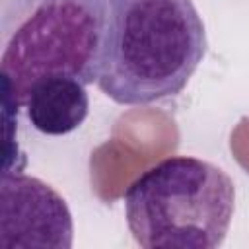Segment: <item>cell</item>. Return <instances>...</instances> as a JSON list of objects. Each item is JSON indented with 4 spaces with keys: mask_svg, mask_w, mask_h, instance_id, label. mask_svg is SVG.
Segmentation results:
<instances>
[{
    "mask_svg": "<svg viewBox=\"0 0 249 249\" xmlns=\"http://www.w3.org/2000/svg\"><path fill=\"white\" fill-rule=\"evenodd\" d=\"M31 126L47 136L74 132L89 113L86 86L68 76H49L35 82L23 101Z\"/></svg>",
    "mask_w": 249,
    "mask_h": 249,
    "instance_id": "cell-5",
    "label": "cell"
},
{
    "mask_svg": "<svg viewBox=\"0 0 249 249\" xmlns=\"http://www.w3.org/2000/svg\"><path fill=\"white\" fill-rule=\"evenodd\" d=\"M74 222L66 200L45 181L4 169L0 183V247L70 249Z\"/></svg>",
    "mask_w": 249,
    "mask_h": 249,
    "instance_id": "cell-4",
    "label": "cell"
},
{
    "mask_svg": "<svg viewBox=\"0 0 249 249\" xmlns=\"http://www.w3.org/2000/svg\"><path fill=\"white\" fill-rule=\"evenodd\" d=\"M124 218L144 249H216L235 208V187L218 165L169 156L144 169L124 191Z\"/></svg>",
    "mask_w": 249,
    "mask_h": 249,
    "instance_id": "cell-3",
    "label": "cell"
},
{
    "mask_svg": "<svg viewBox=\"0 0 249 249\" xmlns=\"http://www.w3.org/2000/svg\"><path fill=\"white\" fill-rule=\"evenodd\" d=\"M206 53L193 0H109L97 88L119 105L179 95Z\"/></svg>",
    "mask_w": 249,
    "mask_h": 249,
    "instance_id": "cell-1",
    "label": "cell"
},
{
    "mask_svg": "<svg viewBox=\"0 0 249 249\" xmlns=\"http://www.w3.org/2000/svg\"><path fill=\"white\" fill-rule=\"evenodd\" d=\"M109 0H0L4 101L21 109L29 88L49 76L97 82Z\"/></svg>",
    "mask_w": 249,
    "mask_h": 249,
    "instance_id": "cell-2",
    "label": "cell"
}]
</instances>
